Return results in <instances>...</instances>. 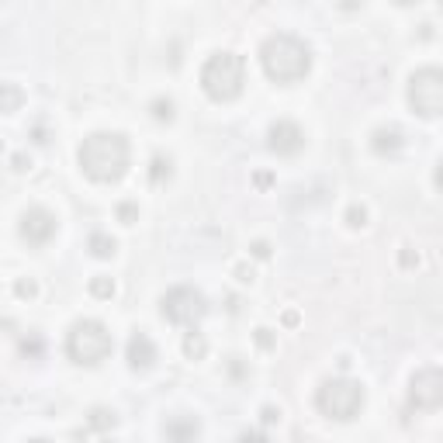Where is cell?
I'll use <instances>...</instances> for the list:
<instances>
[{"instance_id":"8fae6325","label":"cell","mask_w":443,"mask_h":443,"mask_svg":"<svg viewBox=\"0 0 443 443\" xmlns=\"http://www.w3.org/2000/svg\"><path fill=\"white\" fill-rule=\"evenodd\" d=\"M125 357H128V367L132 371H149L156 364V346H152V339L146 333H135L128 339V346H125Z\"/></svg>"},{"instance_id":"cb8c5ba5","label":"cell","mask_w":443,"mask_h":443,"mask_svg":"<svg viewBox=\"0 0 443 443\" xmlns=\"http://www.w3.org/2000/svg\"><path fill=\"white\" fill-rule=\"evenodd\" d=\"M21 353H28V357H42V339H39V336L25 339V343H21Z\"/></svg>"},{"instance_id":"83f0119b","label":"cell","mask_w":443,"mask_h":443,"mask_svg":"<svg viewBox=\"0 0 443 443\" xmlns=\"http://www.w3.org/2000/svg\"><path fill=\"white\" fill-rule=\"evenodd\" d=\"M257 346H264V350H270V346H274V336H270V329H257Z\"/></svg>"},{"instance_id":"30bf717a","label":"cell","mask_w":443,"mask_h":443,"mask_svg":"<svg viewBox=\"0 0 443 443\" xmlns=\"http://www.w3.org/2000/svg\"><path fill=\"white\" fill-rule=\"evenodd\" d=\"M267 146H270V152H277V156H295V152H302V146H305V132H302L295 121L281 118V121H274V125L267 128Z\"/></svg>"},{"instance_id":"ba28073f","label":"cell","mask_w":443,"mask_h":443,"mask_svg":"<svg viewBox=\"0 0 443 443\" xmlns=\"http://www.w3.org/2000/svg\"><path fill=\"white\" fill-rule=\"evenodd\" d=\"M408 402H412L415 408H422V412L440 408V402H443V374H440V367H422V371H415V377H412V384H408Z\"/></svg>"},{"instance_id":"f1b7e54d","label":"cell","mask_w":443,"mask_h":443,"mask_svg":"<svg viewBox=\"0 0 443 443\" xmlns=\"http://www.w3.org/2000/svg\"><path fill=\"white\" fill-rule=\"evenodd\" d=\"M239 443H267V440H264V433H243Z\"/></svg>"},{"instance_id":"603a6c76","label":"cell","mask_w":443,"mask_h":443,"mask_svg":"<svg viewBox=\"0 0 443 443\" xmlns=\"http://www.w3.org/2000/svg\"><path fill=\"white\" fill-rule=\"evenodd\" d=\"M14 291H18V298H35V295H39V284H35L32 277H21V281L14 284Z\"/></svg>"},{"instance_id":"4fadbf2b","label":"cell","mask_w":443,"mask_h":443,"mask_svg":"<svg viewBox=\"0 0 443 443\" xmlns=\"http://www.w3.org/2000/svg\"><path fill=\"white\" fill-rule=\"evenodd\" d=\"M371 149H374L377 156L398 152V149H402V128H398V125H381V128H374V135H371Z\"/></svg>"},{"instance_id":"e0dca14e","label":"cell","mask_w":443,"mask_h":443,"mask_svg":"<svg viewBox=\"0 0 443 443\" xmlns=\"http://www.w3.org/2000/svg\"><path fill=\"white\" fill-rule=\"evenodd\" d=\"M170 173H173L170 156H152V163H149V180H152V184H163V180H170Z\"/></svg>"},{"instance_id":"9a60e30c","label":"cell","mask_w":443,"mask_h":443,"mask_svg":"<svg viewBox=\"0 0 443 443\" xmlns=\"http://www.w3.org/2000/svg\"><path fill=\"white\" fill-rule=\"evenodd\" d=\"M87 250H90L97 260H108V257H115L118 243H115L108 233H90V239H87Z\"/></svg>"},{"instance_id":"3957f363","label":"cell","mask_w":443,"mask_h":443,"mask_svg":"<svg viewBox=\"0 0 443 443\" xmlns=\"http://www.w3.org/2000/svg\"><path fill=\"white\" fill-rule=\"evenodd\" d=\"M246 83V63L236 52H215L201 66V90L211 101H236Z\"/></svg>"},{"instance_id":"5b68a950","label":"cell","mask_w":443,"mask_h":443,"mask_svg":"<svg viewBox=\"0 0 443 443\" xmlns=\"http://www.w3.org/2000/svg\"><path fill=\"white\" fill-rule=\"evenodd\" d=\"M315 405H319L322 415L346 422V419H353L364 408V384L353 381V377H329V381L319 384Z\"/></svg>"},{"instance_id":"4dcf8cb0","label":"cell","mask_w":443,"mask_h":443,"mask_svg":"<svg viewBox=\"0 0 443 443\" xmlns=\"http://www.w3.org/2000/svg\"><path fill=\"white\" fill-rule=\"evenodd\" d=\"M28 443H52V440H42V436H35V440H28Z\"/></svg>"},{"instance_id":"ffe728a7","label":"cell","mask_w":443,"mask_h":443,"mask_svg":"<svg viewBox=\"0 0 443 443\" xmlns=\"http://www.w3.org/2000/svg\"><path fill=\"white\" fill-rule=\"evenodd\" d=\"M90 295H94V298H111V295H115V281L104 277V274H97V277L90 281Z\"/></svg>"},{"instance_id":"d4e9b609","label":"cell","mask_w":443,"mask_h":443,"mask_svg":"<svg viewBox=\"0 0 443 443\" xmlns=\"http://www.w3.org/2000/svg\"><path fill=\"white\" fill-rule=\"evenodd\" d=\"M398 260H402V267H415L419 264V253H412V246H402V257Z\"/></svg>"},{"instance_id":"7a4b0ae2","label":"cell","mask_w":443,"mask_h":443,"mask_svg":"<svg viewBox=\"0 0 443 443\" xmlns=\"http://www.w3.org/2000/svg\"><path fill=\"white\" fill-rule=\"evenodd\" d=\"M260 66L274 83H295L305 80L312 70V49L288 32H277L270 39H264L260 46Z\"/></svg>"},{"instance_id":"8992f818","label":"cell","mask_w":443,"mask_h":443,"mask_svg":"<svg viewBox=\"0 0 443 443\" xmlns=\"http://www.w3.org/2000/svg\"><path fill=\"white\" fill-rule=\"evenodd\" d=\"M408 104L422 118H436L443 111V73L436 66H422L408 80Z\"/></svg>"},{"instance_id":"52a82bcc","label":"cell","mask_w":443,"mask_h":443,"mask_svg":"<svg viewBox=\"0 0 443 443\" xmlns=\"http://www.w3.org/2000/svg\"><path fill=\"white\" fill-rule=\"evenodd\" d=\"M159 312H163V319H170L173 326H197V322L204 319V312H208V302H204V295H201L197 288L177 284V288H170V291L163 295Z\"/></svg>"},{"instance_id":"7402d4cb","label":"cell","mask_w":443,"mask_h":443,"mask_svg":"<svg viewBox=\"0 0 443 443\" xmlns=\"http://www.w3.org/2000/svg\"><path fill=\"white\" fill-rule=\"evenodd\" d=\"M118 218L125 222V226H135V222H139V204H132V201L118 204Z\"/></svg>"},{"instance_id":"484cf974","label":"cell","mask_w":443,"mask_h":443,"mask_svg":"<svg viewBox=\"0 0 443 443\" xmlns=\"http://www.w3.org/2000/svg\"><path fill=\"white\" fill-rule=\"evenodd\" d=\"M260 419H264V426H270V422H277V419H281V408H274V405H264Z\"/></svg>"},{"instance_id":"6da1fadb","label":"cell","mask_w":443,"mask_h":443,"mask_svg":"<svg viewBox=\"0 0 443 443\" xmlns=\"http://www.w3.org/2000/svg\"><path fill=\"white\" fill-rule=\"evenodd\" d=\"M80 170L97 184H118L128 173V139L121 132H94L80 142Z\"/></svg>"},{"instance_id":"2e32d148","label":"cell","mask_w":443,"mask_h":443,"mask_svg":"<svg viewBox=\"0 0 443 443\" xmlns=\"http://www.w3.org/2000/svg\"><path fill=\"white\" fill-rule=\"evenodd\" d=\"M208 353V343H204V336L197 333V329H190L187 336H184V357L187 360H201Z\"/></svg>"},{"instance_id":"d6986e66","label":"cell","mask_w":443,"mask_h":443,"mask_svg":"<svg viewBox=\"0 0 443 443\" xmlns=\"http://www.w3.org/2000/svg\"><path fill=\"white\" fill-rule=\"evenodd\" d=\"M87 422H90L94 429H111L118 419H115V412H111V408H94V412L87 415Z\"/></svg>"},{"instance_id":"4316f807","label":"cell","mask_w":443,"mask_h":443,"mask_svg":"<svg viewBox=\"0 0 443 443\" xmlns=\"http://www.w3.org/2000/svg\"><path fill=\"white\" fill-rule=\"evenodd\" d=\"M250 253H253L257 260H267V257H270V246L260 239V243H253V246H250Z\"/></svg>"},{"instance_id":"9c48e42d","label":"cell","mask_w":443,"mask_h":443,"mask_svg":"<svg viewBox=\"0 0 443 443\" xmlns=\"http://www.w3.org/2000/svg\"><path fill=\"white\" fill-rule=\"evenodd\" d=\"M56 229H59V222L49 208H28L21 215V226H18V233L28 246H46L56 236Z\"/></svg>"},{"instance_id":"f546056e","label":"cell","mask_w":443,"mask_h":443,"mask_svg":"<svg viewBox=\"0 0 443 443\" xmlns=\"http://www.w3.org/2000/svg\"><path fill=\"white\" fill-rule=\"evenodd\" d=\"M28 166H32V159H28L25 152H18V156H14V170H28Z\"/></svg>"},{"instance_id":"277c9868","label":"cell","mask_w":443,"mask_h":443,"mask_svg":"<svg viewBox=\"0 0 443 443\" xmlns=\"http://www.w3.org/2000/svg\"><path fill=\"white\" fill-rule=\"evenodd\" d=\"M66 353H70L73 364H83V367L101 364L111 353V333H108V326L97 322V319L73 322V329L66 336Z\"/></svg>"},{"instance_id":"5bb4252c","label":"cell","mask_w":443,"mask_h":443,"mask_svg":"<svg viewBox=\"0 0 443 443\" xmlns=\"http://www.w3.org/2000/svg\"><path fill=\"white\" fill-rule=\"evenodd\" d=\"M21 104H25V90L18 83H0V111L14 115V111H21Z\"/></svg>"},{"instance_id":"44dd1931","label":"cell","mask_w":443,"mask_h":443,"mask_svg":"<svg viewBox=\"0 0 443 443\" xmlns=\"http://www.w3.org/2000/svg\"><path fill=\"white\" fill-rule=\"evenodd\" d=\"M346 226H353V229H364L367 226V208L364 204H350L346 208Z\"/></svg>"},{"instance_id":"7c38bea8","label":"cell","mask_w":443,"mask_h":443,"mask_svg":"<svg viewBox=\"0 0 443 443\" xmlns=\"http://www.w3.org/2000/svg\"><path fill=\"white\" fill-rule=\"evenodd\" d=\"M163 433H166V440H170V443H197V436H201V422H197L194 415H173V419H166Z\"/></svg>"},{"instance_id":"ac0fdd59","label":"cell","mask_w":443,"mask_h":443,"mask_svg":"<svg viewBox=\"0 0 443 443\" xmlns=\"http://www.w3.org/2000/svg\"><path fill=\"white\" fill-rule=\"evenodd\" d=\"M149 111H152L156 121H173V101H170V97H156V101L149 104Z\"/></svg>"}]
</instances>
